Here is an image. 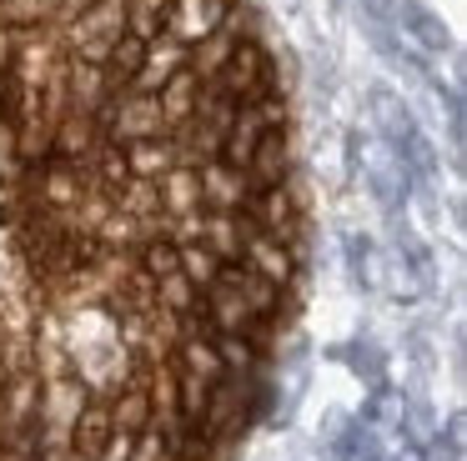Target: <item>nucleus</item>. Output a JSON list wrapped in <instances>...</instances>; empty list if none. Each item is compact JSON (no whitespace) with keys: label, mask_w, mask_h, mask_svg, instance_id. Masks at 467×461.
<instances>
[{"label":"nucleus","mask_w":467,"mask_h":461,"mask_svg":"<svg viewBox=\"0 0 467 461\" xmlns=\"http://www.w3.org/2000/svg\"><path fill=\"white\" fill-rule=\"evenodd\" d=\"M402 20H407V30H412L422 46H447V26L437 15H427L417 0H402Z\"/></svg>","instance_id":"f257e3e1"}]
</instances>
